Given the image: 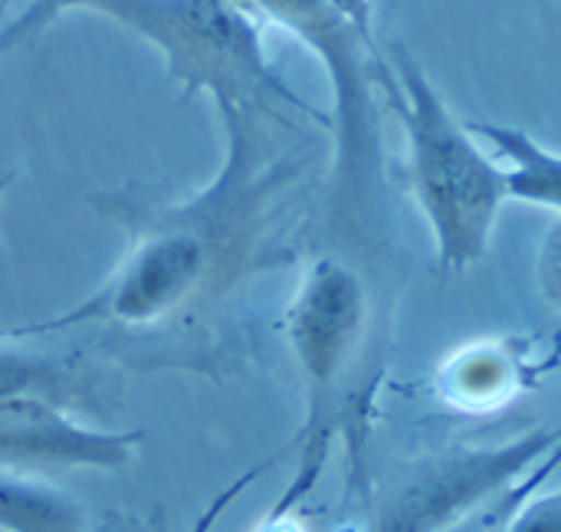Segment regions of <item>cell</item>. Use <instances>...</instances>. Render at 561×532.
<instances>
[{
  "label": "cell",
  "mask_w": 561,
  "mask_h": 532,
  "mask_svg": "<svg viewBox=\"0 0 561 532\" xmlns=\"http://www.w3.org/2000/svg\"><path fill=\"white\" fill-rule=\"evenodd\" d=\"M217 109L227 125V161L217 181L197 201L151 214L105 286L62 319L33 326V332L76 322L151 326L184 309L227 267L243 260L253 240V211L276 188L279 174L256 171L250 109Z\"/></svg>",
  "instance_id": "cell-1"
},
{
  "label": "cell",
  "mask_w": 561,
  "mask_h": 532,
  "mask_svg": "<svg viewBox=\"0 0 561 532\" xmlns=\"http://www.w3.org/2000/svg\"><path fill=\"white\" fill-rule=\"evenodd\" d=\"M378 82L408 138L411 188L431 227L437 263L447 273H463L490 250L496 217L510 201L506 171L480 148L467 122H457L401 43L391 49V69L378 56Z\"/></svg>",
  "instance_id": "cell-2"
},
{
  "label": "cell",
  "mask_w": 561,
  "mask_h": 532,
  "mask_svg": "<svg viewBox=\"0 0 561 532\" xmlns=\"http://www.w3.org/2000/svg\"><path fill=\"white\" fill-rule=\"evenodd\" d=\"M105 16L154 43L187 95L270 115L273 102L312 112L270 66L256 13L233 0H112Z\"/></svg>",
  "instance_id": "cell-3"
},
{
  "label": "cell",
  "mask_w": 561,
  "mask_h": 532,
  "mask_svg": "<svg viewBox=\"0 0 561 532\" xmlns=\"http://www.w3.org/2000/svg\"><path fill=\"white\" fill-rule=\"evenodd\" d=\"M561 431H536L500 448H450L414 464L385 497L371 532H447L529 477Z\"/></svg>",
  "instance_id": "cell-4"
},
{
  "label": "cell",
  "mask_w": 561,
  "mask_h": 532,
  "mask_svg": "<svg viewBox=\"0 0 561 532\" xmlns=\"http://www.w3.org/2000/svg\"><path fill=\"white\" fill-rule=\"evenodd\" d=\"M368 329V296L355 270L335 257L316 260L286 316L293 355L312 395V415L352 369Z\"/></svg>",
  "instance_id": "cell-5"
},
{
  "label": "cell",
  "mask_w": 561,
  "mask_h": 532,
  "mask_svg": "<svg viewBox=\"0 0 561 532\" xmlns=\"http://www.w3.org/2000/svg\"><path fill=\"white\" fill-rule=\"evenodd\" d=\"M138 438V431L85 428L46 395H13L0 401V471H122Z\"/></svg>",
  "instance_id": "cell-6"
},
{
  "label": "cell",
  "mask_w": 561,
  "mask_h": 532,
  "mask_svg": "<svg viewBox=\"0 0 561 532\" xmlns=\"http://www.w3.org/2000/svg\"><path fill=\"white\" fill-rule=\"evenodd\" d=\"M467 128L483 138L506 171V191L513 201L549 207L561 217V155L536 142L526 128L500 122H467Z\"/></svg>",
  "instance_id": "cell-7"
},
{
  "label": "cell",
  "mask_w": 561,
  "mask_h": 532,
  "mask_svg": "<svg viewBox=\"0 0 561 532\" xmlns=\"http://www.w3.org/2000/svg\"><path fill=\"white\" fill-rule=\"evenodd\" d=\"M0 530L85 532V513L69 494L0 471Z\"/></svg>",
  "instance_id": "cell-8"
},
{
  "label": "cell",
  "mask_w": 561,
  "mask_h": 532,
  "mask_svg": "<svg viewBox=\"0 0 561 532\" xmlns=\"http://www.w3.org/2000/svg\"><path fill=\"white\" fill-rule=\"evenodd\" d=\"M516 392V369L493 349H477L447 369V395L457 405H493Z\"/></svg>",
  "instance_id": "cell-9"
},
{
  "label": "cell",
  "mask_w": 561,
  "mask_h": 532,
  "mask_svg": "<svg viewBox=\"0 0 561 532\" xmlns=\"http://www.w3.org/2000/svg\"><path fill=\"white\" fill-rule=\"evenodd\" d=\"M69 388L66 369L46 355L0 346V401L13 395H46L62 401Z\"/></svg>",
  "instance_id": "cell-10"
},
{
  "label": "cell",
  "mask_w": 561,
  "mask_h": 532,
  "mask_svg": "<svg viewBox=\"0 0 561 532\" xmlns=\"http://www.w3.org/2000/svg\"><path fill=\"white\" fill-rule=\"evenodd\" d=\"M108 3H112V0H33V3H30V7L0 33V49L16 46V43H23V39H33L39 30H46L53 20H59L66 10L82 7V10H99V13H105Z\"/></svg>",
  "instance_id": "cell-11"
},
{
  "label": "cell",
  "mask_w": 561,
  "mask_h": 532,
  "mask_svg": "<svg viewBox=\"0 0 561 532\" xmlns=\"http://www.w3.org/2000/svg\"><path fill=\"white\" fill-rule=\"evenodd\" d=\"M539 290L561 313V217L546 234L542 250H539Z\"/></svg>",
  "instance_id": "cell-12"
},
{
  "label": "cell",
  "mask_w": 561,
  "mask_h": 532,
  "mask_svg": "<svg viewBox=\"0 0 561 532\" xmlns=\"http://www.w3.org/2000/svg\"><path fill=\"white\" fill-rule=\"evenodd\" d=\"M266 467H270V464H263V467H253V471H250V474H243V477H240L237 484H230V487H227V490H224V494H220V497H217L214 503H210V510H207V513H204V517L197 520L194 532L210 530V527L217 523V517H220V513H224V510H227V507H230V503H233V500H237V497H240V494H243V490H247V487H250V484H253V480H256V477H260L263 471H266ZM253 532H263V527H256Z\"/></svg>",
  "instance_id": "cell-13"
},
{
  "label": "cell",
  "mask_w": 561,
  "mask_h": 532,
  "mask_svg": "<svg viewBox=\"0 0 561 532\" xmlns=\"http://www.w3.org/2000/svg\"><path fill=\"white\" fill-rule=\"evenodd\" d=\"M362 36L371 39V0H329Z\"/></svg>",
  "instance_id": "cell-14"
},
{
  "label": "cell",
  "mask_w": 561,
  "mask_h": 532,
  "mask_svg": "<svg viewBox=\"0 0 561 532\" xmlns=\"http://www.w3.org/2000/svg\"><path fill=\"white\" fill-rule=\"evenodd\" d=\"M10 181H13V174H10V171H0V197H3V191L10 188Z\"/></svg>",
  "instance_id": "cell-15"
}]
</instances>
